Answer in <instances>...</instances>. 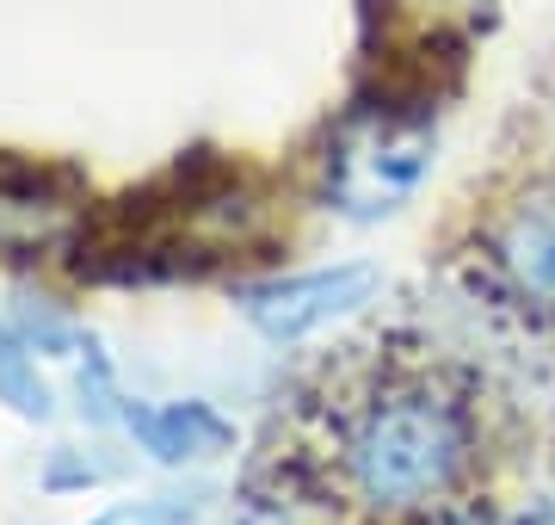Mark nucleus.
I'll return each instance as SVG.
<instances>
[{"label":"nucleus","instance_id":"f03ea898","mask_svg":"<svg viewBox=\"0 0 555 525\" xmlns=\"http://www.w3.org/2000/svg\"><path fill=\"white\" fill-rule=\"evenodd\" d=\"M456 272L488 309L555 334V167L531 162L476 204Z\"/></svg>","mask_w":555,"mask_h":525},{"label":"nucleus","instance_id":"20e7f679","mask_svg":"<svg viewBox=\"0 0 555 525\" xmlns=\"http://www.w3.org/2000/svg\"><path fill=\"white\" fill-rule=\"evenodd\" d=\"M371 291H377L371 266H321V272H297V279L247 284L241 291V316L259 334H272V341H302V334L352 316L358 304H371Z\"/></svg>","mask_w":555,"mask_h":525},{"label":"nucleus","instance_id":"0eeeda50","mask_svg":"<svg viewBox=\"0 0 555 525\" xmlns=\"http://www.w3.org/2000/svg\"><path fill=\"white\" fill-rule=\"evenodd\" d=\"M192 513H198V501H142V507H124V513H112L100 525H192Z\"/></svg>","mask_w":555,"mask_h":525},{"label":"nucleus","instance_id":"7ed1b4c3","mask_svg":"<svg viewBox=\"0 0 555 525\" xmlns=\"http://www.w3.org/2000/svg\"><path fill=\"white\" fill-rule=\"evenodd\" d=\"M433 149H438L433 118H420L408 105H358L352 118L334 130L327 162H321L327 204L358 222L389 217L433 174Z\"/></svg>","mask_w":555,"mask_h":525},{"label":"nucleus","instance_id":"39448f33","mask_svg":"<svg viewBox=\"0 0 555 525\" xmlns=\"http://www.w3.org/2000/svg\"><path fill=\"white\" fill-rule=\"evenodd\" d=\"M124 421H130V433L155 451L160 464L210 458V451L229 445V421H222L217 408H204V402H130Z\"/></svg>","mask_w":555,"mask_h":525},{"label":"nucleus","instance_id":"6e6552de","mask_svg":"<svg viewBox=\"0 0 555 525\" xmlns=\"http://www.w3.org/2000/svg\"><path fill=\"white\" fill-rule=\"evenodd\" d=\"M531 162L555 167V75H550V87H543V100H537V155Z\"/></svg>","mask_w":555,"mask_h":525},{"label":"nucleus","instance_id":"423d86ee","mask_svg":"<svg viewBox=\"0 0 555 525\" xmlns=\"http://www.w3.org/2000/svg\"><path fill=\"white\" fill-rule=\"evenodd\" d=\"M0 396L20 408V414H50V389H43L38 377L20 364V346H13V353H0Z\"/></svg>","mask_w":555,"mask_h":525},{"label":"nucleus","instance_id":"f257e3e1","mask_svg":"<svg viewBox=\"0 0 555 525\" xmlns=\"http://www.w3.org/2000/svg\"><path fill=\"white\" fill-rule=\"evenodd\" d=\"M321 476L371 520H433L476 501L494 470V402L476 371L433 353L352 364L321 402Z\"/></svg>","mask_w":555,"mask_h":525}]
</instances>
